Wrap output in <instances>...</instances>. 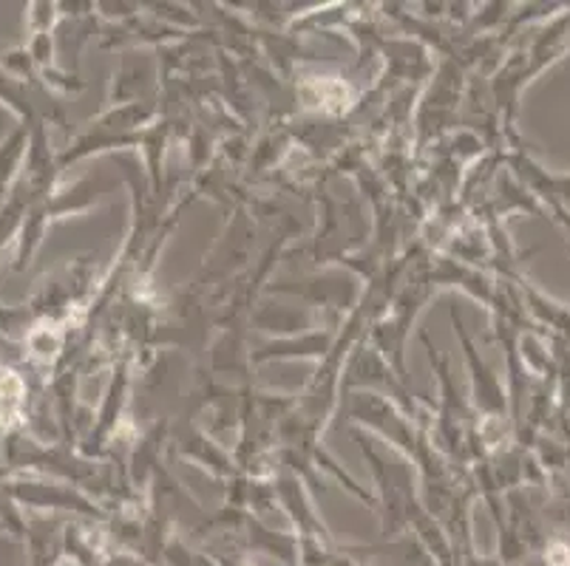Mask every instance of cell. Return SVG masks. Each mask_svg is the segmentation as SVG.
Masks as SVG:
<instances>
[{"label": "cell", "instance_id": "1", "mask_svg": "<svg viewBox=\"0 0 570 566\" xmlns=\"http://www.w3.org/2000/svg\"><path fill=\"white\" fill-rule=\"evenodd\" d=\"M350 419L352 423H361L364 428H372L375 434L386 436L389 443L395 445V448L412 461H417L420 450L426 445V436L414 428L412 417L403 411L401 405L389 403V399L377 391L361 388L357 394H352Z\"/></svg>", "mask_w": 570, "mask_h": 566}, {"label": "cell", "instance_id": "2", "mask_svg": "<svg viewBox=\"0 0 570 566\" xmlns=\"http://www.w3.org/2000/svg\"><path fill=\"white\" fill-rule=\"evenodd\" d=\"M452 324L458 329L460 342H463V351H465V363H469V371H471V403L480 414H483V423H502L505 419V408H508V399L505 391H502V383L485 360L474 351V342H471L469 331H465L463 320H460L458 311L452 309Z\"/></svg>", "mask_w": 570, "mask_h": 566}, {"label": "cell", "instance_id": "3", "mask_svg": "<svg viewBox=\"0 0 570 566\" xmlns=\"http://www.w3.org/2000/svg\"><path fill=\"white\" fill-rule=\"evenodd\" d=\"M335 342V335H307L302 337V340H295V337H289V340H276L269 342V346H264L262 351H256V360H293V357H324L326 351L333 349Z\"/></svg>", "mask_w": 570, "mask_h": 566}, {"label": "cell", "instance_id": "4", "mask_svg": "<svg viewBox=\"0 0 570 566\" xmlns=\"http://www.w3.org/2000/svg\"><path fill=\"white\" fill-rule=\"evenodd\" d=\"M102 566H151L145 558H139L131 549H114V553L106 555Z\"/></svg>", "mask_w": 570, "mask_h": 566}, {"label": "cell", "instance_id": "5", "mask_svg": "<svg viewBox=\"0 0 570 566\" xmlns=\"http://www.w3.org/2000/svg\"><path fill=\"white\" fill-rule=\"evenodd\" d=\"M568 252H570V247H568Z\"/></svg>", "mask_w": 570, "mask_h": 566}]
</instances>
